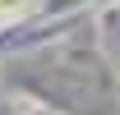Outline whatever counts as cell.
Listing matches in <instances>:
<instances>
[{
	"label": "cell",
	"mask_w": 120,
	"mask_h": 115,
	"mask_svg": "<svg viewBox=\"0 0 120 115\" xmlns=\"http://www.w3.org/2000/svg\"><path fill=\"white\" fill-rule=\"evenodd\" d=\"M23 5H28V0H0V18H5V14H14V9H23Z\"/></svg>",
	"instance_id": "1"
}]
</instances>
